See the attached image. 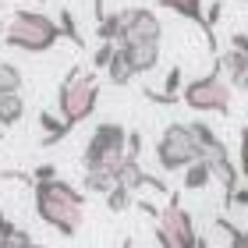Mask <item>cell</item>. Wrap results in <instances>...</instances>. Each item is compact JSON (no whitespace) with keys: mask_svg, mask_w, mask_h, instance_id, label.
Masks as SVG:
<instances>
[{"mask_svg":"<svg viewBox=\"0 0 248 248\" xmlns=\"http://www.w3.org/2000/svg\"><path fill=\"white\" fill-rule=\"evenodd\" d=\"M32 191H36V213L39 220L53 227L64 238H75L78 227H82L85 217V195L75 185L61 181V177H50V181H32Z\"/></svg>","mask_w":248,"mask_h":248,"instance_id":"cell-1","label":"cell"},{"mask_svg":"<svg viewBox=\"0 0 248 248\" xmlns=\"http://www.w3.org/2000/svg\"><path fill=\"white\" fill-rule=\"evenodd\" d=\"M64 39L61 25L43 11H15V18L4 25V43L11 50L25 53H46Z\"/></svg>","mask_w":248,"mask_h":248,"instance_id":"cell-2","label":"cell"},{"mask_svg":"<svg viewBox=\"0 0 248 248\" xmlns=\"http://www.w3.org/2000/svg\"><path fill=\"white\" fill-rule=\"evenodd\" d=\"M99 103V78L93 71H82V67H71L57 93V110H61V121L67 128H78L82 121L93 117V110Z\"/></svg>","mask_w":248,"mask_h":248,"instance_id":"cell-3","label":"cell"},{"mask_svg":"<svg viewBox=\"0 0 248 248\" xmlns=\"http://www.w3.org/2000/svg\"><path fill=\"white\" fill-rule=\"evenodd\" d=\"M231 96H234V85L223 78L220 67L181 85V103L191 107L195 114H231Z\"/></svg>","mask_w":248,"mask_h":248,"instance_id":"cell-4","label":"cell"},{"mask_svg":"<svg viewBox=\"0 0 248 248\" xmlns=\"http://www.w3.org/2000/svg\"><path fill=\"white\" fill-rule=\"evenodd\" d=\"M124 149H128V128L117 124V121H103V124H96L93 139H89L85 153H82V163H85V170L117 174V167L124 160Z\"/></svg>","mask_w":248,"mask_h":248,"instance_id":"cell-5","label":"cell"},{"mask_svg":"<svg viewBox=\"0 0 248 248\" xmlns=\"http://www.w3.org/2000/svg\"><path fill=\"white\" fill-rule=\"evenodd\" d=\"M199 156H202L199 142H195V135H191L188 124H167L160 142H156V163H160L167 174H177V170H185L188 163H195Z\"/></svg>","mask_w":248,"mask_h":248,"instance_id":"cell-6","label":"cell"},{"mask_svg":"<svg viewBox=\"0 0 248 248\" xmlns=\"http://www.w3.org/2000/svg\"><path fill=\"white\" fill-rule=\"evenodd\" d=\"M195 223L181 206V195H170L167 209H156V241L160 248H195Z\"/></svg>","mask_w":248,"mask_h":248,"instance_id":"cell-7","label":"cell"},{"mask_svg":"<svg viewBox=\"0 0 248 248\" xmlns=\"http://www.w3.org/2000/svg\"><path fill=\"white\" fill-rule=\"evenodd\" d=\"M139 39L160 43L163 39V21L156 18V11H149V7H124L121 11V39L117 43H139Z\"/></svg>","mask_w":248,"mask_h":248,"instance_id":"cell-8","label":"cell"},{"mask_svg":"<svg viewBox=\"0 0 248 248\" xmlns=\"http://www.w3.org/2000/svg\"><path fill=\"white\" fill-rule=\"evenodd\" d=\"M121 53L128 57L131 71L135 75H145L160 64V43H149V39H139V43H117Z\"/></svg>","mask_w":248,"mask_h":248,"instance_id":"cell-9","label":"cell"},{"mask_svg":"<svg viewBox=\"0 0 248 248\" xmlns=\"http://www.w3.org/2000/svg\"><path fill=\"white\" fill-rule=\"evenodd\" d=\"M217 67L223 71V78L234 85V89H241V82L248 78V53H241V50H234V46H227L217 57Z\"/></svg>","mask_w":248,"mask_h":248,"instance_id":"cell-10","label":"cell"},{"mask_svg":"<svg viewBox=\"0 0 248 248\" xmlns=\"http://www.w3.org/2000/svg\"><path fill=\"white\" fill-rule=\"evenodd\" d=\"M39 124H43V139H39L43 149H50V145H57V142H64L67 135H71V128H67L61 117H53L50 110H43V114H39Z\"/></svg>","mask_w":248,"mask_h":248,"instance_id":"cell-11","label":"cell"},{"mask_svg":"<svg viewBox=\"0 0 248 248\" xmlns=\"http://www.w3.org/2000/svg\"><path fill=\"white\" fill-rule=\"evenodd\" d=\"M167 11H174V15H181L188 21H195V25L206 32V11H202V0H160Z\"/></svg>","mask_w":248,"mask_h":248,"instance_id":"cell-12","label":"cell"},{"mask_svg":"<svg viewBox=\"0 0 248 248\" xmlns=\"http://www.w3.org/2000/svg\"><path fill=\"white\" fill-rule=\"evenodd\" d=\"M25 117V99L21 93H0V124L11 128V124H18Z\"/></svg>","mask_w":248,"mask_h":248,"instance_id":"cell-13","label":"cell"},{"mask_svg":"<svg viewBox=\"0 0 248 248\" xmlns=\"http://www.w3.org/2000/svg\"><path fill=\"white\" fill-rule=\"evenodd\" d=\"M209 181H213V170H209V163L202 160V156H199L195 163H188V167H185V188H188V191L206 188Z\"/></svg>","mask_w":248,"mask_h":248,"instance_id":"cell-14","label":"cell"},{"mask_svg":"<svg viewBox=\"0 0 248 248\" xmlns=\"http://www.w3.org/2000/svg\"><path fill=\"white\" fill-rule=\"evenodd\" d=\"M103 71L110 75V85H128L131 78H135V71H131V64H128V57L121 53V46H117V53L110 57V64L103 67Z\"/></svg>","mask_w":248,"mask_h":248,"instance_id":"cell-15","label":"cell"},{"mask_svg":"<svg viewBox=\"0 0 248 248\" xmlns=\"http://www.w3.org/2000/svg\"><path fill=\"white\" fill-rule=\"evenodd\" d=\"M21 85H25L21 67L11 61H0V93H21Z\"/></svg>","mask_w":248,"mask_h":248,"instance_id":"cell-16","label":"cell"},{"mask_svg":"<svg viewBox=\"0 0 248 248\" xmlns=\"http://www.w3.org/2000/svg\"><path fill=\"white\" fill-rule=\"evenodd\" d=\"M96 36H99V43H117L121 39V11L117 15H99V21H96Z\"/></svg>","mask_w":248,"mask_h":248,"instance_id":"cell-17","label":"cell"},{"mask_svg":"<svg viewBox=\"0 0 248 248\" xmlns=\"http://www.w3.org/2000/svg\"><path fill=\"white\" fill-rule=\"evenodd\" d=\"M135 202V191L131 188H124V185H114L107 191V206H110V213H124Z\"/></svg>","mask_w":248,"mask_h":248,"instance_id":"cell-18","label":"cell"},{"mask_svg":"<svg viewBox=\"0 0 248 248\" xmlns=\"http://www.w3.org/2000/svg\"><path fill=\"white\" fill-rule=\"evenodd\" d=\"M57 25H61V32H64V36L75 43V46H82V32H78V25H75V15H71L67 7L61 11V21H57Z\"/></svg>","mask_w":248,"mask_h":248,"instance_id":"cell-19","label":"cell"},{"mask_svg":"<svg viewBox=\"0 0 248 248\" xmlns=\"http://www.w3.org/2000/svg\"><path fill=\"white\" fill-rule=\"evenodd\" d=\"M238 174L248 177V124L241 128V145H238Z\"/></svg>","mask_w":248,"mask_h":248,"instance_id":"cell-20","label":"cell"},{"mask_svg":"<svg viewBox=\"0 0 248 248\" xmlns=\"http://www.w3.org/2000/svg\"><path fill=\"white\" fill-rule=\"evenodd\" d=\"M117 53V43H99V50H96V57H93V64L99 67V71H103V67L110 64V57H114Z\"/></svg>","mask_w":248,"mask_h":248,"instance_id":"cell-21","label":"cell"},{"mask_svg":"<svg viewBox=\"0 0 248 248\" xmlns=\"http://www.w3.org/2000/svg\"><path fill=\"white\" fill-rule=\"evenodd\" d=\"M227 206H248V185H245V188L238 185V188H234V191H231V199H227Z\"/></svg>","mask_w":248,"mask_h":248,"instance_id":"cell-22","label":"cell"},{"mask_svg":"<svg viewBox=\"0 0 248 248\" xmlns=\"http://www.w3.org/2000/svg\"><path fill=\"white\" fill-rule=\"evenodd\" d=\"M50 177H57V170H53V163H43V167H36L32 181H50Z\"/></svg>","mask_w":248,"mask_h":248,"instance_id":"cell-23","label":"cell"},{"mask_svg":"<svg viewBox=\"0 0 248 248\" xmlns=\"http://www.w3.org/2000/svg\"><path fill=\"white\" fill-rule=\"evenodd\" d=\"M231 46L241 50V53H248V32H234V36H231Z\"/></svg>","mask_w":248,"mask_h":248,"instance_id":"cell-24","label":"cell"},{"mask_svg":"<svg viewBox=\"0 0 248 248\" xmlns=\"http://www.w3.org/2000/svg\"><path fill=\"white\" fill-rule=\"evenodd\" d=\"M117 248H135V245H131V241H124V245H117Z\"/></svg>","mask_w":248,"mask_h":248,"instance_id":"cell-25","label":"cell"},{"mask_svg":"<svg viewBox=\"0 0 248 248\" xmlns=\"http://www.w3.org/2000/svg\"><path fill=\"white\" fill-rule=\"evenodd\" d=\"M0 142H4V124H0Z\"/></svg>","mask_w":248,"mask_h":248,"instance_id":"cell-26","label":"cell"},{"mask_svg":"<svg viewBox=\"0 0 248 248\" xmlns=\"http://www.w3.org/2000/svg\"><path fill=\"white\" fill-rule=\"evenodd\" d=\"M238 4H248V0H238Z\"/></svg>","mask_w":248,"mask_h":248,"instance_id":"cell-27","label":"cell"}]
</instances>
